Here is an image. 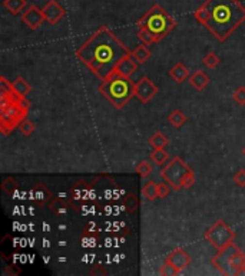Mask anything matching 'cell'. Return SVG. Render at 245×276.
Returning a JSON list of instances; mask_svg holds the SVG:
<instances>
[{
  "mask_svg": "<svg viewBox=\"0 0 245 276\" xmlns=\"http://www.w3.org/2000/svg\"><path fill=\"white\" fill-rule=\"evenodd\" d=\"M126 54L128 49L111 29L108 26H100L82 46H79L76 58L85 63L99 79L105 81L115 72L118 62Z\"/></svg>",
  "mask_w": 245,
  "mask_h": 276,
  "instance_id": "cell-1",
  "label": "cell"
},
{
  "mask_svg": "<svg viewBox=\"0 0 245 276\" xmlns=\"http://www.w3.org/2000/svg\"><path fill=\"white\" fill-rule=\"evenodd\" d=\"M194 18L215 36L225 42L245 22V7L240 0H205Z\"/></svg>",
  "mask_w": 245,
  "mask_h": 276,
  "instance_id": "cell-2",
  "label": "cell"
},
{
  "mask_svg": "<svg viewBox=\"0 0 245 276\" xmlns=\"http://www.w3.org/2000/svg\"><path fill=\"white\" fill-rule=\"evenodd\" d=\"M0 81V131L3 135H7L26 120L31 102L13 91L12 82H7L4 76Z\"/></svg>",
  "mask_w": 245,
  "mask_h": 276,
  "instance_id": "cell-3",
  "label": "cell"
},
{
  "mask_svg": "<svg viewBox=\"0 0 245 276\" xmlns=\"http://www.w3.org/2000/svg\"><path fill=\"white\" fill-rule=\"evenodd\" d=\"M99 92L116 110H121L132 99V96H135V84L131 81V78H125L114 72L109 78L102 81L99 85Z\"/></svg>",
  "mask_w": 245,
  "mask_h": 276,
  "instance_id": "cell-4",
  "label": "cell"
},
{
  "mask_svg": "<svg viewBox=\"0 0 245 276\" xmlns=\"http://www.w3.org/2000/svg\"><path fill=\"white\" fill-rule=\"evenodd\" d=\"M175 26L177 20L161 4H153L138 22V28H144L149 32L155 39V43L166 37Z\"/></svg>",
  "mask_w": 245,
  "mask_h": 276,
  "instance_id": "cell-5",
  "label": "cell"
},
{
  "mask_svg": "<svg viewBox=\"0 0 245 276\" xmlns=\"http://www.w3.org/2000/svg\"><path fill=\"white\" fill-rule=\"evenodd\" d=\"M211 262L215 269L222 275H244L245 253L234 242L218 250Z\"/></svg>",
  "mask_w": 245,
  "mask_h": 276,
  "instance_id": "cell-6",
  "label": "cell"
},
{
  "mask_svg": "<svg viewBox=\"0 0 245 276\" xmlns=\"http://www.w3.org/2000/svg\"><path fill=\"white\" fill-rule=\"evenodd\" d=\"M162 179L172 187V190H181V188H191L195 184V176L189 166L182 158L174 157L161 170Z\"/></svg>",
  "mask_w": 245,
  "mask_h": 276,
  "instance_id": "cell-7",
  "label": "cell"
},
{
  "mask_svg": "<svg viewBox=\"0 0 245 276\" xmlns=\"http://www.w3.org/2000/svg\"><path fill=\"white\" fill-rule=\"evenodd\" d=\"M204 238L214 246L216 250L224 249L225 246L234 242L235 239V232L224 221V220H218L215 221L211 227L207 229Z\"/></svg>",
  "mask_w": 245,
  "mask_h": 276,
  "instance_id": "cell-8",
  "label": "cell"
},
{
  "mask_svg": "<svg viewBox=\"0 0 245 276\" xmlns=\"http://www.w3.org/2000/svg\"><path fill=\"white\" fill-rule=\"evenodd\" d=\"M156 93H158V87L147 76H142L138 81V84H135V96L142 104H148L156 96Z\"/></svg>",
  "mask_w": 245,
  "mask_h": 276,
  "instance_id": "cell-9",
  "label": "cell"
},
{
  "mask_svg": "<svg viewBox=\"0 0 245 276\" xmlns=\"http://www.w3.org/2000/svg\"><path fill=\"white\" fill-rule=\"evenodd\" d=\"M45 16H43V10L39 9L37 6L32 4L28 6L26 10H23L22 13V22L31 29V31H36L40 28V25L43 23Z\"/></svg>",
  "mask_w": 245,
  "mask_h": 276,
  "instance_id": "cell-10",
  "label": "cell"
},
{
  "mask_svg": "<svg viewBox=\"0 0 245 276\" xmlns=\"http://www.w3.org/2000/svg\"><path fill=\"white\" fill-rule=\"evenodd\" d=\"M42 10H43L45 20L50 25H58V22H61L62 18L65 16V9L56 0H49Z\"/></svg>",
  "mask_w": 245,
  "mask_h": 276,
  "instance_id": "cell-11",
  "label": "cell"
},
{
  "mask_svg": "<svg viewBox=\"0 0 245 276\" xmlns=\"http://www.w3.org/2000/svg\"><path fill=\"white\" fill-rule=\"evenodd\" d=\"M138 66H139V63L133 58V55L131 52H128L122 59L118 62V65L115 68V72L122 75L125 78H131L138 71Z\"/></svg>",
  "mask_w": 245,
  "mask_h": 276,
  "instance_id": "cell-12",
  "label": "cell"
},
{
  "mask_svg": "<svg viewBox=\"0 0 245 276\" xmlns=\"http://www.w3.org/2000/svg\"><path fill=\"white\" fill-rule=\"evenodd\" d=\"M166 260H168L169 263H172L178 271L182 272L185 268L189 266V263H191V256L188 255L186 250L181 249V247H177V249H174V250L166 256Z\"/></svg>",
  "mask_w": 245,
  "mask_h": 276,
  "instance_id": "cell-13",
  "label": "cell"
},
{
  "mask_svg": "<svg viewBox=\"0 0 245 276\" xmlns=\"http://www.w3.org/2000/svg\"><path fill=\"white\" fill-rule=\"evenodd\" d=\"M168 75H169V78H172V81L177 82V84H182L186 79H189V76H191L189 69L185 66L184 63H181V62L175 63V65L168 71Z\"/></svg>",
  "mask_w": 245,
  "mask_h": 276,
  "instance_id": "cell-14",
  "label": "cell"
},
{
  "mask_svg": "<svg viewBox=\"0 0 245 276\" xmlns=\"http://www.w3.org/2000/svg\"><path fill=\"white\" fill-rule=\"evenodd\" d=\"M211 82V78L204 72V71H195L191 76H189V84L192 88H195L196 91H204Z\"/></svg>",
  "mask_w": 245,
  "mask_h": 276,
  "instance_id": "cell-15",
  "label": "cell"
},
{
  "mask_svg": "<svg viewBox=\"0 0 245 276\" xmlns=\"http://www.w3.org/2000/svg\"><path fill=\"white\" fill-rule=\"evenodd\" d=\"M131 54L133 55V58L136 59V62H138L139 65L148 62V59H149L151 55H152L151 51H149V48H148V45H145V43H139Z\"/></svg>",
  "mask_w": 245,
  "mask_h": 276,
  "instance_id": "cell-16",
  "label": "cell"
},
{
  "mask_svg": "<svg viewBox=\"0 0 245 276\" xmlns=\"http://www.w3.org/2000/svg\"><path fill=\"white\" fill-rule=\"evenodd\" d=\"M12 88H13V91L16 92L19 96H22V98H26L28 93H31L32 91V87L29 85V82L25 78H22V76L16 78L12 82Z\"/></svg>",
  "mask_w": 245,
  "mask_h": 276,
  "instance_id": "cell-17",
  "label": "cell"
},
{
  "mask_svg": "<svg viewBox=\"0 0 245 276\" xmlns=\"http://www.w3.org/2000/svg\"><path fill=\"white\" fill-rule=\"evenodd\" d=\"M3 6L7 9L9 13L16 16V15H20L25 10V7L28 6V1L26 0H4Z\"/></svg>",
  "mask_w": 245,
  "mask_h": 276,
  "instance_id": "cell-18",
  "label": "cell"
},
{
  "mask_svg": "<svg viewBox=\"0 0 245 276\" xmlns=\"http://www.w3.org/2000/svg\"><path fill=\"white\" fill-rule=\"evenodd\" d=\"M142 194L148 202H155L158 199V183H155L152 180L147 182L142 187Z\"/></svg>",
  "mask_w": 245,
  "mask_h": 276,
  "instance_id": "cell-19",
  "label": "cell"
},
{
  "mask_svg": "<svg viewBox=\"0 0 245 276\" xmlns=\"http://www.w3.org/2000/svg\"><path fill=\"white\" fill-rule=\"evenodd\" d=\"M186 120H188L186 115H185L181 110H175V111H172V112L169 114V117H168V123L171 124L174 128H181V127L186 123Z\"/></svg>",
  "mask_w": 245,
  "mask_h": 276,
  "instance_id": "cell-20",
  "label": "cell"
},
{
  "mask_svg": "<svg viewBox=\"0 0 245 276\" xmlns=\"http://www.w3.org/2000/svg\"><path fill=\"white\" fill-rule=\"evenodd\" d=\"M151 160L156 166H165L169 160V154L165 151V148H153L152 154H151Z\"/></svg>",
  "mask_w": 245,
  "mask_h": 276,
  "instance_id": "cell-21",
  "label": "cell"
},
{
  "mask_svg": "<svg viewBox=\"0 0 245 276\" xmlns=\"http://www.w3.org/2000/svg\"><path fill=\"white\" fill-rule=\"evenodd\" d=\"M168 143H169L168 137L163 132H161V131H156L152 137L149 138V144L152 146L153 148H165L168 146Z\"/></svg>",
  "mask_w": 245,
  "mask_h": 276,
  "instance_id": "cell-22",
  "label": "cell"
},
{
  "mask_svg": "<svg viewBox=\"0 0 245 276\" xmlns=\"http://www.w3.org/2000/svg\"><path fill=\"white\" fill-rule=\"evenodd\" d=\"M135 171L141 176V177H149L151 174H152L153 171V167L152 164L149 163V161H147V160H144V161H141L138 166H136V168H135Z\"/></svg>",
  "mask_w": 245,
  "mask_h": 276,
  "instance_id": "cell-23",
  "label": "cell"
},
{
  "mask_svg": "<svg viewBox=\"0 0 245 276\" xmlns=\"http://www.w3.org/2000/svg\"><path fill=\"white\" fill-rule=\"evenodd\" d=\"M202 62H204V65H205L207 68L215 69V68L221 63V58H219L215 52H210V54L205 55V58L202 59Z\"/></svg>",
  "mask_w": 245,
  "mask_h": 276,
  "instance_id": "cell-24",
  "label": "cell"
},
{
  "mask_svg": "<svg viewBox=\"0 0 245 276\" xmlns=\"http://www.w3.org/2000/svg\"><path fill=\"white\" fill-rule=\"evenodd\" d=\"M159 274L162 276H175V275H180L181 274V271H178L172 263H169L168 260H165V263L161 266V271H159Z\"/></svg>",
  "mask_w": 245,
  "mask_h": 276,
  "instance_id": "cell-25",
  "label": "cell"
},
{
  "mask_svg": "<svg viewBox=\"0 0 245 276\" xmlns=\"http://www.w3.org/2000/svg\"><path fill=\"white\" fill-rule=\"evenodd\" d=\"M17 128H19V131H20V132H22L25 137H31L32 134L34 132V129H36L34 124L32 123L31 120H28V118H26V120H23Z\"/></svg>",
  "mask_w": 245,
  "mask_h": 276,
  "instance_id": "cell-26",
  "label": "cell"
},
{
  "mask_svg": "<svg viewBox=\"0 0 245 276\" xmlns=\"http://www.w3.org/2000/svg\"><path fill=\"white\" fill-rule=\"evenodd\" d=\"M138 37L141 39L142 43H145V45H148V46L155 43V39H153L152 35L147 31V29H144V28H138Z\"/></svg>",
  "mask_w": 245,
  "mask_h": 276,
  "instance_id": "cell-27",
  "label": "cell"
},
{
  "mask_svg": "<svg viewBox=\"0 0 245 276\" xmlns=\"http://www.w3.org/2000/svg\"><path fill=\"white\" fill-rule=\"evenodd\" d=\"M232 99L238 105H245V87H238L235 91L232 92Z\"/></svg>",
  "mask_w": 245,
  "mask_h": 276,
  "instance_id": "cell-28",
  "label": "cell"
},
{
  "mask_svg": "<svg viewBox=\"0 0 245 276\" xmlns=\"http://www.w3.org/2000/svg\"><path fill=\"white\" fill-rule=\"evenodd\" d=\"M171 193V187L168 183H158V197L165 199Z\"/></svg>",
  "mask_w": 245,
  "mask_h": 276,
  "instance_id": "cell-29",
  "label": "cell"
},
{
  "mask_svg": "<svg viewBox=\"0 0 245 276\" xmlns=\"http://www.w3.org/2000/svg\"><path fill=\"white\" fill-rule=\"evenodd\" d=\"M234 182L240 187H245V170H240L234 174Z\"/></svg>",
  "mask_w": 245,
  "mask_h": 276,
  "instance_id": "cell-30",
  "label": "cell"
},
{
  "mask_svg": "<svg viewBox=\"0 0 245 276\" xmlns=\"http://www.w3.org/2000/svg\"><path fill=\"white\" fill-rule=\"evenodd\" d=\"M243 153H244V154H245V147H244V148H243Z\"/></svg>",
  "mask_w": 245,
  "mask_h": 276,
  "instance_id": "cell-31",
  "label": "cell"
},
{
  "mask_svg": "<svg viewBox=\"0 0 245 276\" xmlns=\"http://www.w3.org/2000/svg\"><path fill=\"white\" fill-rule=\"evenodd\" d=\"M244 275H245V269H244Z\"/></svg>",
  "mask_w": 245,
  "mask_h": 276,
  "instance_id": "cell-32",
  "label": "cell"
}]
</instances>
